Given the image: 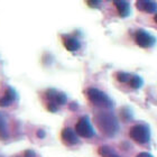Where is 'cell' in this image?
Returning <instances> with one entry per match:
<instances>
[{
  "label": "cell",
  "mask_w": 157,
  "mask_h": 157,
  "mask_svg": "<svg viewBox=\"0 0 157 157\" xmlns=\"http://www.w3.org/2000/svg\"><path fill=\"white\" fill-rule=\"evenodd\" d=\"M99 3H100L99 1H89L88 5L91 7H97V6H99Z\"/></svg>",
  "instance_id": "cell-21"
},
{
  "label": "cell",
  "mask_w": 157,
  "mask_h": 157,
  "mask_svg": "<svg viewBox=\"0 0 157 157\" xmlns=\"http://www.w3.org/2000/svg\"><path fill=\"white\" fill-rule=\"evenodd\" d=\"M45 98L49 100V102H55L57 105H65L67 101V97L65 95V93L56 91L54 89H49L45 92Z\"/></svg>",
  "instance_id": "cell-6"
},
{
  "label": "cell",
  "mask_w": 157,
  "mask_h": 157,
  "mask_svg": "<svg viewBox=\"0 0 157 157\" xmlns=\"http://www.w3.org/2000/svg\"><path fill=\"white\" fill-rule=\"evenodd\" d=\"M130 74H128L126 72H119L117 74V80L121 83H126V82L130 81Z\"/></svg>",
  "instance_id": "cell-16"
},
{
  "label": "cell",
  "mask_w": 157,
  "mask_h": 157,
  "mask_svg": "<svg viewBox=\"0 0 157 157\" xmlns=\"http://www.w3.org/2000/svg\"><path fill=\"white\" fill-rule=\"evenodd\" d=\"M47 110L51 112H56L59 110V105H56L55 102H49L48 105H47Z\"/></svg>",
  "instance_id": "cell-17"
},
{
  "label": "cell",
  "mask_w": 157,
  "mask_h": 157,
  "mask_svg": "<svg viewBox=\"0 0 157 157\" xmlns=\"http://www.w3.org/2000/svg\"><path fill=\"white\" fill-rule=\"evenodd\" d=\"M37 137H38V138H44V137H45V131H44V130H38V131H37Z\"/></svg>",
  "instance_id": "cell-20"
},
{
  "label": "cell",
  "mask_w": 157,
  "mask_h": 157,
  "mask_svg": "<svg viewBox=\"0 0 157 157\" xmlns=\"http://www.w3.org/2000/svg\"><path fill=\"white\" fill-rule=\"evenodd\" d=\"M70 108H71V110H76L78 109V105H76L75 102H72V103H70Z\"/></svg>",
  "instance_id": "cell-22"
},
{
  "label": "cell",
  "mask_w": 157,
  "mask_h": 157,
  "mask_svg": "<svg viewBox=\"0 0 157 157\" xmlns=\"http://www.w3.org/2000/svg\"><path fill=\"white\" fill-rule=\"evenodd\" d=\"M111 157H119V156H118V155L117 154H113V155H112V156Z\"/></svg>",
  "instance_id": "cell-24"
},
{
  "label": "cell",
  "mask_w": 157,
  "mask_h": 157,
  "mask_svg": "<svg viewBox=\"0 0 157 157\" xmlns=\"http://www.w3.org/2000/svg\"><path fill=\"white\" fill-rule=\"evenodd\" d=\"M136 157H154L153 155H151L149 153H146V151H143V153H139Z\"/></svg>",
  "instance_id": "cell-19"
},
{
  "label": "cell",
  "mask_w": 157,
  "mask_h": 157,
  "mask_svg": "<svg viewBox=\"0 0 157 157\" xmlns=\"http://www.w3.org/2000/svg\"><path fill=\"white\" fill-rule=\"evenodd\" d=\"M61 136H62V140L65 143L66 145H76L78 144V136L75 131L71 129V128L66 127L64 128L61 132Z\"/></svg>",
  "instance_id": "cell-7"
},
{
  "label": "cell",
  "mask_w": 157,
  "mask_h": 157,
  "mask_svg": "<svg viewBox=\"0 0 157 157\" xmlns=\"http://www.w3.org/2000/svg\"><path fill=\"white\" fill-rule=\"evenodd\" d=\"M75 132L83 138H92L94 136V129L91 126L88 117H82L75 124Z\"/></svg>",
  "instance_id": "cell-4"
},
{
  "label": "cell",
  "mask_w": 157,
  "mask_h": 157,
  "mask_svg": "<svg viewBox=\"0 0 157 157\" xmlns=\"http://www.w3.org/2000/svg\"><path fill=\"white\" fill-rule=\"evenodd\" d=\"M86 97L94 105L100 107V108L110 109L113 107V102L105 92L100 91L99 89L95 88H89L86 90Z\"/></svg>",
  "instance_id": "cell-2"
},
{
  "label": "cell",
  "mask_w": 157,
  "mask_h": 157,
  "mask_svg": "<svg viewBox=\"0 0 157 157\" xmlns=\"http://www.w3.org/2000/svg\"><path fill=\"white\" fill-rule=\"evenodd\" d=\"M64 47L70 52H75L81 47V44L76 38L73 37H67L66 39H64Z\"/></svg>",
  "instance_id": "cell-11"
},
{
  "label": "cell",
  "mask_w": 157,
  "mask_h": 157,
  "mask_svg": "<svg viewBox=\"0 0 157 157\" xmlns=\"http://www.w3.org/2000/svg\"><path fill=\"white\" fill-rule=\"evenodd\" d=\"M129 136L138 144H147L151 140V130L146 124H135L129 130Z\"/></svg>",
  "instance_id": "cell-3"
},
{
  "label": "cell",
  "mask_w": 157,
  "mask_h": 157,
  "mask_svg": "<svg viewBox=\"0 0 157 157\" xmlns=\"http://www.w3.org/2000/svg\"><path fill=\"white\" fill-rule=\"evenodd\" d=\"M136 7L138 9L141 10V11H145V13H154L157 11V3L154 1H143V0H139L136 2Z\"/></svg>",
  "instance_id": "cell-9"
},
{
  "label": "cell",
  "mask_w": 157,
  "mask_h": 157,
  "mask_svg": "<svg viewBox=\"0 0 157 157\" xmlns=\"http://www.w3.org/2000/svg\"><path fill=\"white\" fill-rule=\"evenodd\" d=\"M16 98H17L16 91H15L13 88H8L6 93H5V95H2V97L0 98V107H2V108L8 107V105H10L15 100H16Z\"/></svg>",
  "instance_id": "cell-8"
},
{
  "label": "cell",
  "mask_w": 157,
  "mask_h": 157,
  "mask_svg": "<svg viewBox=\"0 0 157 157\" xmlns=\"http://www.w3.org/2000/svg\"><path fill=\"white\" fill-rule=\"evenodd\" d=\"M95 124L98 126L102 134L107 135L109 137H112L118 131V120L115 116L110 112L101 111L98 112L95 116Z\"/></svg>",
  "instance_id": "cell-1"
},
{
  "label": "cell",
  "mask_w": 157,
  "mask_h": 157,
  "mask_svg": "<svg viewBox=\"0 0 157 157\" xmlns=\"http://www.w3.org/2000/svg\"><path fill=\"white\" fill-rule=\"evenodd\" d=\"M154 20H155V21H156V23H157V13H156V15H155V17H154Z\"/></svg>",
  "instance_id": "cell-23"
},
{
  "label": "cell",
  "mask_w": 157,
  "mask_h": 157,
  "mask_svg": "<svg viewBox=\"0 0 157 157\" xmlns=\"http://www.w3.org/2000/svg\"><path fill=\"white\" fill-rule=\"evenodd\" d=\"M143 78L138 75H132L130 78V81H129V84L132 89H139L143 86Z\"/></svg>",
  "instance_id": "cell-13"
},
{
  "label": "cell",
  "mask_w": 157,
  "mask_h": 157,
  "mask_svg": "<svg viewBox=\"0 0 157 157\" xmlns=\"http://www.w3.org/2000/svg\"><path fill=\"white\" fill-rule=\"evenodd\" d=\"M99 154L101 157H111L115 154V151L108 146H102V147L99 148Z\"/></svg>",
  "instance_id": "cell-14"
},
{
  "label": "cell",
  "mask_w": 157,
  "mask_h": 157,
  "mask_svg": "<svg viewBox=\"0 0 157 157\" xmlns=\"http://www.w3.org/2000/svg\"><path fill=\"white\" fill-rule=\"evenodd\" d=\"M120 115H121V118H122V120L124 121H129L132 119V113H131V111L128 108L122 109V110L120 111Z\"/></svg>",
  "instance_id": "cell-15"
},
{
  "label": "cell",
  "mask_w": 157,
  "mask_h": 157,
  "mask_svg": "<svg viewBox=\"0 0 157 157\" xmlns=\"http://www.w3.org/2000/svg\"><path fill=\"white\" fill-rule=\"evenodd\" d=\"M113 5L116 6L118 13L121 17L126 18L130 15V5H129V2H127V1H115Z\"/></svg>",
  "instance_id": "cell-10"
},
{
  "label": "cell",
  "mask_w": 157,
  "mask_h": 157,
  "mask_svg": "<svg viewBox=\"0 0 157 157\" xmlns=\"http://www.w3.org/2000/svg\"><path fill=\"white\" fill-rule=\"evenodd\" d=\"M9 137V132H8V127H7V122L2 113H0V138L1 139H7Z\"/></svg>",
  "instance_id": "cell-12"
},
{
  "label": "cell",
  "mask_w": 157,
  "mask_h": 157,
  "mask_svg": "<svg viewBox=\"0 0 157 157\" xmlns=\"http://www.w3.org/2000/svg\"><path fill=\"white\" fill-rule=\"evenodd\" d=\"M35 156H36V154H35L34 151H25V155H24V157H35Z\"/></svg>",
  "instance_id": "cell-18"
},
{
  "label": "cell",
  "mask_w": 157,
  "mask_h": 157,
  "mask_svg": "<svg viewBox=\"0 0 157 157\" xmlns=\"http://www.w3.org/2000/svg\"><path fill=\"white\" fill-rule=\"evenodd\" d=\"M135 42L139 47L148 48V47H153L155 45L156 38L145 30H137L135 33Z\"/></svg>",
  "instance_id": "cell-5"
}]
</instances>
